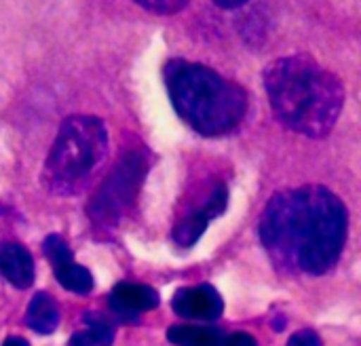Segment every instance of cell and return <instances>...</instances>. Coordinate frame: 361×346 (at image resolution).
<instances>
[{
  "label": "cell",
  "mask_w": 361,
  "mask_h": 346,
  "mask_svg": "<svg viewBox=\"0 0 361 346\" xmlns=\"http://www.w3.org/2000/svg\"><path fill=\"white\" fill-rule=\"evenodd\" d=\"M262 78L273 114L288 129L307 137H324L334 129L345 106V87L315 57H279L264 68Z\"/></svg>",
  "instance_id": "cell-2"
},
{
  "label": "cell",
  "mask_w": 361,
  "mask_h": 346,
  "mask_svg": "<svg viewBox=\"0 0 361 346\" xmlns=\"http://www.w3.org/2000/svg\"><path fill=\"white\" fill-rule=\"evenodd\" d=\"M53 273H55L57 281L61 283V288H66L68 292H74V294L85 296V294H89L93 290V277H91V273L85 266L76 264V262H70V264L53 271Z\"/></svg>",
  "instance_id": "cell-12"
},
{
  "label": "cell",
  "mask_w": 361,
  "mask_h": 346,
  "mask_svg": "<svg viewBox=\"0 0 361 346\" xmlns=\"http://www.w3.org/2000/svg\"><path fill=\"white\" fill-rule=\"evenodd\" d=\"M171 307L184 319H205V321L218 319L224 311V302L212 285L184 288L176 292Z\"/></svg>",
  "instance_id": "cell-6"
},
{
  "label": "cell",
  "mask_w": 361,
  "mask_h": 346,
  "mask_svg": "<svg viewBox=\"0 0 361 346\" xmlns=\"http://www.w3.org/2000/svg\"><path fill=\"white\" fill-rule=\"evenodd\" d=\"M224 346H258L250 334H233L224 340Z\"/></svg>",
  "instance_id": "cell-18"
},
{
  "label": "cell",
  "mask_w": 361,
  "mask_h": 346,
  "mask_svg": "<svg viewBox=\"0 0 361 346\" xmlns=\"http://www.w3.org/2000/svg\"><path fill=\"white\" fill-rule=\"evenodd\" d=\"M207 222H209V220H207L201 211H195V214L186 216V218L173 228V241H176L178 245H182V247L195 245V243L201 239V235L205 233Z\"/></svg>",
  "instance_id": "cell-13"
},
{
  "label": "cell",
  "mask_w": 361,
  "mask_h": 346,
  "mask_svg": "<svg viewBox=\"0 0 361 346\" xmlns=\"http://www.w3.org/2000/svg\"><path fill=\"white\" fill-rule=\"evenodd\" d=\"M44 256H47V260L51 262L53 271H57V268H61V266L74 262L70 247H68L66 241H63L61 237H57V235H51V237L44 239Z\"/></svg>",
  "instance_id": "cell-14"
},
{
  "label": "cell",
  "mask_w": 361,
  "mask_h": 346,
  "mask_svg": "<svg viewBox=\"0 0 361 346\" xmlns=\"http://www.w3.org/2000/svg\"><path fill=\"white\" fill-rule=\"evenodd\" d=\"M220 8H239V6H243L247 0H214Z\"/></svg>",
  "instance_id": "cell-19"
},
{
  "label": "cell",
  "mask_w": 361,
  "mask_h": 346,
  "mask_svg": "<svg viewBox=\"0 0 361 346\" xmlns=\"http://www.w3.org/2000/svg\"><path fill=\"white\" fill-rule=\"evenodd\" d=\"M25 326L32 332L42 334V336H49V334H53L57 330V326H59V311H57L55 300L49 294L38 292L30 300V307H27V313H25Z\"/></svg>",
  "instance_id": "cell-9"
},
{
  "label": "cell",
  "mask_w": 361,
  "mask_h": 346,
  "mask_svg": "<svg viewBox=\"0 0 361 346\" xmlns=\"http://www.w3.org/2000/svg\"><path fill=\"white\" fill-rule=\"evenodd\" d=\"M87 323H91L85 332H78L70 338L68 346H110L114 340V330L108 321H99L91 315L85 317Z\"/></svg>",
  "instance_id": "cell-11"
},
{
  "label": "cell",
  "mask_w": 361,
  "mask_h": 346,
  "mask_svg": "<svg viewBox=\"0 0 361 346\" xmlns=\"http://www.w3.org/2000/svg\"><path fill=\"white\" fill-rule=\"evenodd\" d=\"M159 304V296L148 285L137 283H118L112 290L110 307L121 317H135L137 313L152 311Z\"/></svg>",
  "instance_id": "cell-7"
},
{
  "label": "cell",
  "mask_w": 361,
  "mask_h": 346,
  "mask_svg": "<svg viewBox=\"0 0 361 346\" xmlns=\"http://www.w3.org/2000/svg\"><path fill=\"white\" fill-rule=\"evenodd\" d=\"M167 340L176 346H224V336L214 328L173 326L167 330Z\"/></svg>",
  "instance_id": "cell-10"
},
{
  "label": "cell",
  "mask_w": 361,
  "mask_h": 346,
  "mask_svg": "<svg viewBox=\"0 0 361 346\" xmlns=\"http://www.w3.org/2000/svg\"><path fill=\"white\" fill-rule=\"evenodd\" d=\"M163 78L176 112L203 135L228 133L245 116V91L203 63L169 59Z\"/></svg>",
  "instance_id": "cell-3"
},
{
  "label": "cell",
  "mask_w": 361,
  "mask_h": 346,
  "mask_svg": "<svg viewBox=\"0 0 361 346\" xmlns=\"http://www.w3.org/2000/svg\"><path fill=\"white\" fill-rule=\"evenodd\" d=\"M2 346H30V345H27V342H25L23 338H15V336H13V338L4 340V345H2Z\"/></svg>",
  "instance_id": "cell-20"
},
{
  "label": "cell",
  "mask_w": 361,
  "mask_h": 346,
  "mask_svg": "<svg viewBox=\"0 0 361 346\" xmlns=\"http://www.w3.org/2000/svg\"><path fill=\"white\" fill-rule=\"evenodd\" d=\"M108 159V131L97 116H68L44 163L42 182L59 197L82 192Z\"/></svg>",
  "instance_id": "cell-4"
},
{
  "label": "cell",
  "mask_w": 361,
  "mask_h": 346,
  "mask_svg": "<svg viewBox=\"0 0 361 346\" xmlns=\"http://www.w3.org/2000/svg\"><path fill=\"white\" fill-rule=\"evenodd\" d=\"M0 273L17 290H27L34 283V260L19 243H4L0 247Z\"/></svg>",
  "instance_id": "cell-8"
},
{
  "label": "cell",
  "mask_w": 361,
  "mask_h": 346,
  "mask_svg": "<svg viewBox=\"0 0 361 346\" xmlns=\"http://www.w3.org/2000/svg\"><path fill=\"white\" fill-rule=\"evenodd\" d=\"M260 239L275 264L307 275L328 273L347 239V209L324 186L277 192L262 218Z\"/></svg>",
  "instance_id": "cell-1"
},
{
  "label": "cell",
  "mask_w": 361,
  "mask_h": 346,
  "mask_svg": "<svg viewBox=\"0 0 361 346\" xmlns=\"http://www.w3.org/2000/svg\"><path fill=\"white\" fill-rule=\"evenodd\" d=\"M146 171L148 159L144 150H129L91 199L89 218L99 226L116 224L133 207Z\"/></svg>",
  "instance_id": "cell-5"
},
{
  "label": "cell",
  "mask_w": 361,
  "mask_h": 346,
  "mask_svg": "<svg viewBox=\"0 0 361 346\" xmlns=\"http://www.w3.org/2000/svg\"><path fill=\"white\" fill-rule=\"evenodd\" d=\"M133 2L157 15H176L188 4V0H133Z\"/></svg>",
  "instance_id": "cell-15"
},
{
  "label": "cell",
  "mask_w": 361,
  "mask_h": 346,
  "mask_svg": "<svg viewBox=\"0 0 361 346\" xmlns=\"http://www.w3.org/2000/svg\"><path fill=\"white\" fill-rule=\"evenodd\" d=\"M288 346H324V345H322L319 336H317L313 330H302V332H298V334H294V336L290 338Z\"/></svg>",
  "instance_id": "cell-17"
},
{
  "label": "cell",
  "mask_w": 361,
  "mask_h": 346,
  "mask_svg": "<svg viewBox=\"0 0 361 346\" xmlns=\"http://www.w3.org/2000/svg\"><path fill=\"white\" fill-rule=\"evenodd\" d=\"M226 203H228V192H226L224 186H218V188L214 190V194L209 197V201L205 203V207L199 209V211H201L207 220H214V218H218V216H222V214L226 211Z\"/></svg>",
  "instance_id": "cell-16"
}]
</instances>
